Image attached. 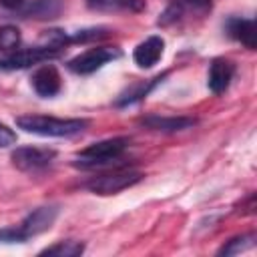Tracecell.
<instances>
[{"label":"cell","mask_w":257,"mask_h":257,"mask_svg":"<svg viewBox=\"0 0 257 257\" xmlns=\"http://www.w3.org/2000/svg\"><path fill=\"white\" fill-rule=\"evenodd\" d=\"M18 128L40 137H72L86 128L84 118H56L44 114H22L16 118Z\"/></svg>","instance_id":"1"},{"label":"cell","mask_w":257,"mask_h":257,"mask_svg":"<svg viewBox=\"0 0 257 257\" xmlns=\"http://www.w3.org/2000/svg\"><path fill=\"white\" fill-rule=\"evenodd\" d=\"M126 147H128V139H124V137H114V139H104V141L92 143L76 155L74 165L82 167V169H94V167L108 165V163L120 159L122 153L126 151Z\"/></svg>","instance_id":"2"},{"label":"cell","mask_w":257,"mask_h":257,"mask_svg":"<svg viewBox=\"0 0 257 257\" xmlns=\"http://www.w3.org/2000/svg\"><path fill=\"white\" fill-rule=\"evenodd\" d=\"M143 179V173L141 171H135V169H116L112 173H104V175H98V177H92L84 187L96 195H114V193H120L133 185H137L139 181Z\"/></svg>","instance_id":"3"},{"label":"cell","mask_w":257,"mask_h":257,"mask_svg":"<svg viewBox=\"0 0 257 257\" xmlns=\"http://www.w3.org/2000/svg\"><path fill=\"white\" fill-rule=\"evenodd\" d=\"M120 56V50L114 46H96V48H88L84 52H80L78 56L68 60V68L76 74H90L94 70H98L102 64L114 60Z\"/></svg>","instance_id":"4"},{"label":"cell","mask_w":257,"mask_h":257,"mask_svg":"<svg viewBox=\"0 0 257 257\" xmlns=\"http://www.w3.org/2000/svg\"><path fill=\"white\" fill-rule=\"evenodd\" d=\"M56 56H58V48H50V46L16 50V52L0 56V70H20V68H28L32 64H38V62H44Z\"/></svg>","instance_id":"5"},{"label":"cell","mask_w":257,"mask_h":257,"mask_svg":"<svg viewBox=\"0 0 257 257\" xmlns=\"http://www.w3.org/2000/svg\"><path fill=\"white\" fill-rule=\"evenodd\" d=\"M54 157H56L54 149H42V147H18L10 155L14 167L26 173H36L46 169L54 161Z\"/></svg>","instance_id":"6"},{"label":"cell","mask_w":257,"mask_h":257,"mask_svg":"<svg viewBox=\"0 0 257 257\" xmlns=\"http://www.w3.org/2000/svg\"><path fill=\"white\" fill-rule=\"evenodd\" d=\"M56 217H58V207L56 205H44V207L34 209L32 213H28L24 217L20 229L28 239V237H34V235L48 231L52 227V223L56 221Z\"/></svg>","instance_id":"7"},{"label":"cell","mask_w":257,"mask_h":257,"mask_svg":"<svg viewBox=\"0 0 257 257\" xmlns=\"http://www.w3.org/2000/svg\"><path fill=\"white\" fill-rule=\"evenodd\" d=\"M60 86H62L60 74L52 64H44L32 74V88L36 90L38 96L50 98L60 92Z\"/></svg>","instance_id":"8"},{"label":"cell","mask_w":257,"mask_h":257,"mask_svg":"<svg viewBox=\"0 0 257 257\" xmlns=\"http://www.w3.org/2000/svg\"><path fill=\"white\" fill-rule=\"evenodd\" d=\"M233 72H235V66L225 60V58H215L209 66V76H207V84H209V90L215 92V94H221L229 88L231 84V78H233Z\"/></svg>","instance_id":"9"},{"label":"cell","mask_w":257,"mask_h":257,"mask_svg":"<svg viewBox=\"0 0 257 257\" xmlns=\"http://www.w3.org/2000/svg\"><path fill=\"white\" fill-rule=\"evenodd\" d=\"M163 48H165V40L161 36H149L147 40H143L135 52H133V60L141 66V68H151L159 62V58L163 56Z\"/></svg>","instance_id":"10"},{"label":"cell","mask_w":257,"mask_h":257,"mask_svg":"<svg viewBox=\"0 0 257 257\" xmlns=\"http://www.w3.org/2000/svg\"><path fill=\"white\" fill-rule=\"evenodd\" d=\"M141 122L147 128L159 131V133H179L185 128H191L193 124H197V118L193 116H159V114H151L141 118Z\"/></svg>","instance_id":"11"},{"label":"cell","mask_w":257,"mask_h":257,"mask_svg":"<svg viewBox=\"0 0 257 257\" xmlns=\"http://www.w3.org/2000/svg\"><path fill=\"white\" fill-rule=\"evenodd\" d=\"M64 10V2L62 0H32L26 2L20 12L24 18H34V20H50L60 16V12Z\"/></svg>","instance_id":"12"},{"label":"cell","mask_w":257,"mask_h":257,"mask_svg":"<svg viewBox=\"0 0 257 257\" xmlns=\"http://www.w3.org/2000/svg\"><path fill=\"white\" fill-rule=\"evenodd\" d=\"M227 32L249 50H255V22L251 18H231L227 22Z\"/></svg>","instance_id":"13"},{"label":"cell","mask_w":257,"mask_h":257,"mask_svg":"<svg viewBox=\"0 0 257 257\" xmlns=\"http://www.w3.org/2000/svg\"><path fill=\"white\" fill-rule=\"evenodd\" d=\"M90 10L98 12H128L137 14L147 8L145 0H86Z\"/></svg>","instance_id":"14"},{"label":"cell","mask_w":257,"mask_h":257,"mask_svg":"<svg viewBox=\"0 0 257 257\" xmlns=\"http://www.w3.org/2000/svg\"><path fill=\"white\" fill-rule=\"evenodd\" d=\"M84 251V245L80 241H58L52 247H46L40 251V255H50V257H76Z\"/></svg>","instance_id":"15"},{"label":"cell","mask_w":257,"mask_h":257,"mask_svg":"<svg viewBox=\"0 0 257 257\" xmlns=\"http://www.w3.org/2000/svg\"><path fill=\"white\" fill-rule=\"evenodd\" d=\"M255 233H247V235H239V237H233L231 241H227L219 251H217V255H237V253H241V251H247V249H251L253 245H255Z\"/></svg>","instance_id":"16"},{"label":"cell","mask_w":257,"mask_h":257,"mask_svg":"<svg viewBox=\"0 0 257 257\" xmlns=\"http://www.w3.org/2000/svg\"><path fill=\"white\" fill-rule=\"evenodd\" d=\"M165 76H167V72H165V74H159V76H155V78H151V82H147V84L143 82V84L133 86V88H131V92H126V94L118 100V106H124V104H131V102L141 100V98H143V96H147V94H149V92H151V90H153V88H155V86H157Z\"/></svg>","instance_id":"17"},{"label":"cell","mask_w":257,"mask_h":257,"mask_svg":"<svg viewBox=\"0 0 257 257\" xmlns=\"http://www.w3.org/2000/svg\"><path fill=\"white\" fill-rule=\"evenodd\" d=\"M20 44V30L16 26H2L0 28V50H14Z\"/></svg>","instance_id":"18"},{"label":"cell","mask_w":257,"mask_h":257,"mask_svg":"<svg viewBox=\"0 0 257 257\" xmlns=\"http://www.w3.org/2000/svg\"><path fill=\"white\" fill-rule=\"evenodd\" d=\"M106 34V28H86V30H78L72 36H68V42H86V40H96L102 38Z\"/></svg>","instance_id":"19"},{"label":"cell","mask_w":257,"mask_h":257,"mask_svg":"<svg viewBox=\"0 0 257 257\" xmlns=\"http://www.w3.org/2000/svg\"><path fill=\"white\" fill-rule=\"evenodd\" d=\"M26 241V235L20 227H6L0 231V243H22Z\"/></svg>","instance_id":"20"},{"label":"cell","mask_w":257,"mask_h":257,"mask_svg":"<svg viewBox=\"0 0 257 257\" xmlns=\"http://www.w3.org/2000/svg\"><path fill=\"white\" fill-rule=\"evenodd\" d=\"M181 14H183V6H179V4H171L163 14H161V18H159V24H163V26H167V24H171V22H175V20H179L181 18Z\"/></svg>","instance_id":"21"},{"label":"cell","mask_w":257,"mask_h":257,"mask_svg":"<svg viewBox=\"0 0 257 257\" xmlns=\"http://www.w3.org/2000/svg\"><path fill=\"white\" fill-rule=\"evenodd\" d=\"M175 4L179 6H187L191 10H197V12H207L211 10V0H175Z\"/></svg>","instance_id":"22"},{"label":"cell","mask_w":257,"mask_h":257,"mask_svg":"<svg viewBox=\"0 0 257 257\" xmlns=\"http://www.w3.org/2000/svg\"><path fill=\"white\" fill-rule=\"evenodd\" d=\"M14 143H16V133L0 122V149H6L10 145H14Z\"/></svg>","instance_id":"23"},{"label":"cell","mask_w":257,"mask_h":257,"mask_svg":"<svg viewBox=\"0 0 257 257\" xmlns=\"http://www.w3.org/2000/svg\"><path fill=\"white\" fill-rule=\"evenodd\" d=\"M26 4V0H0V6L8 8V10H20Z\"/></svg>","instance_id":"24"}]
</instances>
